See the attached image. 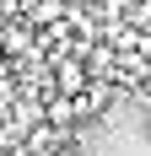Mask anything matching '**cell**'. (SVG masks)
<instances>
[{"label":"cell","instance_id":"cell-1","mask_svg":"<svg viewBox=\"0 0 151 156\" xmlns=\"http://www.w3.org/2000/svg\"><path fill=\"white\" fill-rule=\"evenodd\" d=\"M43 156H81V135H65L54 151H43Z\"/></svg>","mask_w":151,"mask_h":156},{"label":"cell","instance_id":"cell-2","mask_svg":"<svg viewBox=\"0 0 151 156\" xmlns=\"http://www.w3.org/2000/svg\"><path fill=\"white\" fill-rule=\"evenodd\" d=\"M140 135H146V140H151V108L140 113Z\"/></svg>","mask_w":151,"mask_h":156},{"label":"cell","instance_id":"cell-3","mask_svg":"<svg viewBox=\"0 0 151 156\" xmlns=\"http://www.w3.org/2000/svg\"><path fill=\"white\" fill-rule=\"evenodd\" d=\"M6 76H11V65H6V54H0V81H6Z\"/></svg>","mask_w":151,"mask_h":156}]
</instances>
